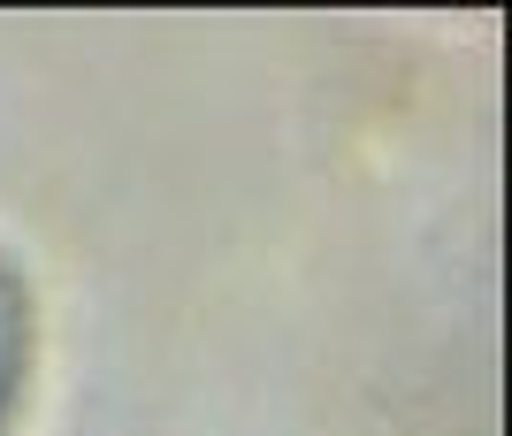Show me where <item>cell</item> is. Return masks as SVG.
<instances>
[{
	"label": "cell",
	"instance_id": "6da1fadb",
	"mask_svg": "<svg viewBox=\"0 0 512 436\" xmlns=\"http://www.w3.org/2000/svg\"><path fill=\"white\" fill-rule=\"evenodd\" d=\"M23 360H31V299H23L16 268L0 261V429H8V406L23 391Z\"/></svg>",
	"mask_w": 512,
	"mask_h": 436
}]
</instances>
